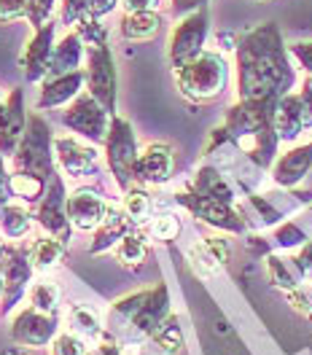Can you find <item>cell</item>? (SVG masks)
Listing matches in <instances>:
<instances>
[{
  "label": "cell",
  "mask_w": 312,
  "mask_h": 355,
  "mask_svg": "<svg viewBox=\"0 0 312 355\" xmlns=\"http://www.w3.org/2000/svg\"><path fill=\"white\" fill-rule=\"evenodd\" d=\"M137 156L140 151H137V137H135L132 124L121 116H111V130L105 137V162H108V170L121 191L132 189Z\"/></svg>",
  "instance_id": "6"
},
{
  "label": "cell",
  "mask_w": 312,
  "mask_h": 355,
  "mask_svg": "<svg viewBox=\"0 0 312 355\" xmlns=\"http://www.w3.org/2000/svg\"><path fill=\"white\" fill-rule=\"evenodd\" d=\"M49 355H89L84 336L78 334H57L51 342V353Z\"/></svg>",
  "instance_id": "37"
},
{
  "label": "cell",
  "mask_w": 312,
  "mask_h": 355,
  "mask_svg": "<svg viewBox=\"0 0 312 355\" xmlns=\"http://www.w3.org/2000/svg\"><path fill=\"white\" fill-rule=\"evenodd\" d=\"M11 355H19V353H11Z\"/></svg>",
  "instance_id": "54"
},
{
  "label": "cell",
  "mask_w": 312,
  "mask_h": 355,
  "mask_svg": "<svg viewBox=\"0 0 312 355\" xmlns=\"http://www.w3.org/2000/svg\"><path fill=\"white\" fill-rule=\"evenodd\" d=\"M100 353L103 355H121L119 353V347H116V342H113L108 334H105V336H103V342H100Z\"/></svg>",
  "instance_id": "50"
},
{
  "label": "cell",
  "mask_w": 312,
  "mask_h": 355,
  "mask_svg": "<svg viewBox=\"0 0 312 355\" xmlns=\"http://www.w3.org/2000/svg\"><path fill=\"white\" fill-rule=\"evenodd\" d=\"M124 213L132 218V223H146L148 221V216H151V197L143 191V189H127L124 191Z\"/></svg>",
  "instance_id": "35"
},
{
  "label": "cell",
  "mask_w": 312,
  "mask_h": 355,
  "mask_svg": "<svg viewBox=\"0 0 312 355\" xmlns=\"http://www.w3.org/2000/svg\"><path fill=\"white\" fill-rule=\"evenodd\" d=\"M207 33H210V14H207V6L183 17L173 33H170V44H167V57H170V65L173 70L183 67L186 62L197 60L202 51H205V41H207Z\"/></svg>",
  "instance_id": "8"
},
{
  "label": "cell",
  "mask_w": 312,
  "mask_h": 355,
  "mask_svg": "<svg viewBox=\"0 0 312 355\" xmlns=\"http://www.w3.org/2000/svg\"><path fill=\"white\" fill-rule=\"evenodd\" d=\"M170 291L164 283L121 296L108 310L105 334L116 345H143L170 318Z\"/></svg>",
  "instance_id": "2"
},
{
  "label": "cell",
  "mask_w": 312,
  "mask_h": 355,
  "mask_svg": "<svg viewBox=\"0 0 312 355\" xmlns=\"http://www.w3.org/2000/svg\"><path fill=\"white\" fill-rule=\"evenodd\" d=\"M296 84L291 54L275 22L259 24L237 44L240 100H280Z\"/></svg>",
  "instance_id": "1"
},
{
  "label": "cell",
  "mask_w": 312,
  "mask_h": 355,
  "mask_svg": "<svg viewBox=\"0 0 312 355\" xmlns=\"http://www.w3.org/2000/svg\"><path fill=\"white\" fill-rule=\"evenodd\" d=\"M293 261L299 264L304 277H312V243L302 245V250H299V256H293Z\"/></svg>",
  "instance_id": "46"
},
{
  "label": "cell",
  "mask_w": 312,
  "mask_h": 355,
  "mask_svg": "<svg viewBox=\"0 0 312 355\" xmlns=\"http://www.w3.org/2000/svg\"><path fill=\"white\" fill-rule=\"evenodd\" d=\"M67 245L70 243L60 240V237H54V234L35 240V243L27 248L30 261H33V266H35V272H49V269H54V266L65 259Z\"/></svg>",
  "instance_id": "29"
},
{
  "label": "cell",
  "mask_w": 312,
  "mask_h": 355,
  "mask_svg": "<svg viewBox=\"0 0 312 355\" xmlns=\"http://www.w3.org/2000/svg\"><path fill=\"white\" fill-rule=\"evenodd\" d=\"M87 84V73L84 70H73V73H62V76H49L41 84V94H38V111H49V108H62L67 103H73L81 89Z\"/></svg>",
  "instance_id": "20"
},
{
  "label": "cell",
  "mask_w": 312,
  "mask_h": 355,
  "mask_svg": "<svg viewBox=\"0 0 312 355\" xmlns=\"http://www.w3.org/2000/svg\"><path fill=\"white\" fill-rule=\"evenodd\" d=\"M113 256L116 261L127 269H137L143 266V261L148 259V245H146V237L140 232H130L127 237H121L119 245L113 248Z\"/></svg>",
  "instance_id": "31"
},
{
  "label": "cell",
  "mask_w": 312,
  "mask_h": 355,
  "mask_svg": "<svg viewBox=\"0 0 312 355\" xmlns=\"http://www.w3.org/2000/svg\"><path fill=\"white\" fill-rule=\"evenodd\" d=\"M84 57H87V51H84V38L78 35V30H70L65 38L54 46V57H51L49 76H62V73L81 70Z\"/></svg>",
  "instance_id": "25"
},
{
  "label": "cell",
  "mask_w": 312,
  "mask_h": 355,
  "mask_svg": "<svg viewBox=\"0 0 312 355\" xmlns=\"http://www.w3.org/2000/svg\"><path fill=\"white\" fill-rule=\"evenodd\" d=\"M178 92L191 103H210L221 97L229 84V65L218 51H202L197 60L175 70Z\"/></svg>",
  "instance_id": "4"
},
{
  "label": "cell",
  "mask_w": 312,
  "mask_h": 355,
  "mask_svg": "<svg viewBox=\"0 0 312 355\" xmlns=\"http://www.w3.org/2000/svg\"><path fill=\"white\" fill-rule=\"evenodd\" d=\"M35 221L44 226L46 234H54V237L70 243L73 223H70V216H67V194L60 173H54L49 178V186H46L44 197L38 202V210H35Z\"/></svg>",
  "instance_id": "13"
},
{
  "label": "cell",
  "mask_w": 312,
  "mask_h": 355,
  "mask_svg": "<svg viewBox=\"0 0 312 355\" xmlns=\"http://www.w3.org/2000/svg\"><path fill=\"white\" fill-rule=\"evenodd\" d=\"M207 6V0H170V8H173V17H189V14H194V11H200Z\"/></svg>",
  "instance_id": "45"
},
{
  "label": "cell",
  "mask_w": 312,
  "mask_h": 355,
  "mask_svg": "<svg viewBox=\"0 0 312 355\" xmlns=\"http://www.w3.org/2000/svg\"><path fill=\"white\" fill-rule=\"evenodd\" d=\"M54 3L57 0H30V14H27V22L33 24L35 30L44 27L46 22H51V11H54Z\"/></svg>",
  "instance_id": "42"
},
{
  "label": "cell",
  "mask_w": 312,
  "mask_h": 355,
  "mask_svg": "<svg viewBox=\"0 0 312 355\" xmlns=\"http://www.w3.org/2000/svg\"><path fill=\"white\" fill-rule=\"evenodd\" d=\"M57 336V315L35 307L22 310L11 323V339L22 347H46Z\"/></svg>",
  "instance_id": "14"
},
{
  "label": "cell",
  "mask_w": 312,
  "mask_h": 355,
  "mask_svg": "<svg viewBox=\"0 0 312 355\" xmlns=\"http://www.w3.org/2000/svg\"><path fill=\"white\" fill-rule=\"evenodd\" d=\"M148 234L154 240H162V243H170L180 234V221L175 216H156L154 221L148 223Z\"/></svg>",
  "instance_id": "38"
},
{
  "label": "cell",
  "mask_w": 312,
  "mask_h": 355,
  "mask_svg": "<svg viewBox=\"0 0 312 355\" xmlns=\"http://www.w3.org/2000/svg\"><path fill=\"white\" fill-rule=\"evenodd\" d=\"M183 353V331H180L178 315H170L156 334H151L143 345L137 355H180Z\"/></svg>",
  "instance_id": "24"
},
{
  "label": "cell",
  "mask_w": 312,
  "mask_h": 355,
  "mask_svg": "<svg viewBox=\"0 0 312 355\" xmlns=\"http://www.w3.org/2000/svg\"><path fill=\"white\" fill-rule=\"evenodd\" d=\"M11 200V189H8V170H6V156L0 154V210L3 205H8Z\"/></svg>",
  "instance_id": "47"
},
{
  "label": "cell",
  "mask_w": 312,
  "mask_h": 355,
  "mask_svg": "<svg viewBox=\"0 0 312 355\" xmlns=\"http://www.w3.org/2000/svg\"><path fill=\"white\" fill-rule=\"evenodd\" d=\"M0 293H3V269H0Z\"/></svg>",
  "instance_id": "52"
},
{
  "label": "cell",
  "mask_w": 312,
  "mask_h": 355,
  "mask_svg": "<svg viewBox=\"0 0 312 355\" xmlns=\"http://www.w3.org/2000/svg\"><path fill=\"white\" fill-rule=\"evenodd\" d=\"M33 213L24 207V205H3L0 210V234L8 237V240H19L24 237L30 229H33Z\"/></svg>",
  "instance_id": "30"
},
{
  "label": "cell",
  "mask_w": 312,
  "mask_h": 355,
  "mask_svg": "<svg viewBox=\"0 0 312 355\" xmlns=\"http://www.w3.org/2000/svg\"><path fill=\"white\" fill-rule=\"evenodd\" d=\"M310 170H312V140L277 156L275 164H272V178H275L277 186L293 189V186H299L307 178Z\"/></svg>",
  "instance_id": "21"
},
{
  "label": "cell",
  "mask_w": 312,
  "mask_h": 355,
  "mask_svg": "<svg viewBox=\"0 0 312 355\" xmlns=\"http://www.w3.org/2000/svg\"><path fill=\"white\" fill-rule=\"evenodd\" d=\"M288 54L312 76V41H296V44H291Z\"/></svg>",
  "instance_id": "43"
},
{
  "label": "cell",
  "mask_w": 312,
  "mask_h": 355,
  "mask_svg": "<svg viewBox=\"0 0 312 355\" xmlns=\"http://www.w3.org/2000/svg\"><path fill=\"white\" fill-rule=\"evenodd\" d=\"M180 207H186L194 218L205 221L207 226H216L221 232H232V234H243L245 232V218L240 210H234V205H226V202L210 200V197H202L197 191H186L175 197Z\"/></svg>",
  "instance_id": "11"
},
{
  "label": "cell",
  "mask_w": 312,
  "mask_h": 355,
  "mask_svg": "<svg viewBox=\"0 0 312 355\" xmlns=\"http://www.w3.org/2000/svg\"><path fill=\"white\" fill-rule=\"evenodd\" d=\"M267 269H269V280H272V286H277V288H283V291L296 288V286L304 280L302 269H299V264H296L293 259L269 256V259H267Z\"/></svg>",
  "instance_id": "34"
},
{
  "label": "cell",
  "mask_w": 312,
  "mask_h": 355,
  "mask_svg": "<svg viewBox=\"0 0 312 355\" xmlns=\"http://www.w3.org/2000/svg\"><path fill=\"white\" fill-rule=\"evenodd\" d=\"M202 350L205 355H250L237 331L223 320L221 315L205 326L202 334Z\"/></svg>",
  "instance_id": "22"
},
{
  "label": "cell",
  "mask_w": 312,
  "mask_h": 355,
  "mask_svg": "<svg viewBox=\"0 0 312 355\" xmlns=\"http://www.w3.org/2000/svg\"><path fill=\"white\" fill-rule=\"evenodd\" d=\"M0 103H3V97H0Z\"/></svg>",
  "instance_id": "55"
},
{
  "label": "cell",
  "mask_w": 312,
  "mask_h": 355,
  "mask_svg": "<svg viewBox=\"0 0 312 355\" xmlns=\"http://www.w3.org/2000/svg\"><path fill=\"white\" fill-rule=\"evenodd\" d=\"M250 202H253V205L259 207V213L264 216V221H267V223H277V221H280V213H277V210H275V207H272L269 202L259 200V197H250Z\"/></svg>",
  "instance_id": "48"
},
{
  "label": "cell",
  "mask_w": 312,
  "mask_h": 355,
  "mask_svg": "<svg viewBox=\"0 0 312 355\" xmlns=\"http://www.w3.org/2000/svg\"><path fill=\"white\" fill-rule=\"evenodd\" d=\"M119 30L127 41H151L162 30V14L159 11H124Z\"/></svg>",
  "instance_id": "28"
},
{
  "label": "cell",
  "mask_w": 312,
  "mask_h": 355,
  "mask_svg": "<svg viewBox=\"0 0 312 355\" xmlns=\"http://www.w3.org/2000/svg\"><path fill=\"white\" fill-rule=\"evenodd\" d=\"M70 326L73 331L84 339H94V342H103L105 336V326L100 323V315L87 307V304H73L70 307Z\"/></svg>",
  "instance_id": "33"
},
{
  "label": "cell",
  "mask_w": 312,
  "mask_h": 355,
  "mask_svg": "<svg viewBox=\"0 0 312 355\" xmlns=\"http://www.w3.org/2000/svg\"><path fill=\"white\" fill-rule=\"evenodd\" d=\"M111 205L103 200L94 189H76L73 194H67V216H70V223L81 232H89V229H97L103 218L108 216Z\"/></svg>",
  "instance_id": "17"
},
{
  "label": "cell",
  "mask_w": 312,
  "mask_h": 355,
  "mask_svg": "<svg viewBox=\"0 0 312 355\" xmlns=\"http://www.w3.org/2000/svg\"><path fill=\"white\" fill-rule=\"evenodd\" d=\"M89 355H103V353H89Z\"/></svg>",
  "instance_id": "53"
},
{
  "label": "cell",
  "mask_w": 312,
  "mask_h": 355,
  "mask_svg": "<svg viewBox=\"0 0 312 355\" xmlns=\"http://www.w3.org/2000/svg\"><path fill=\"white\" fill-rule=\"evenodd\" d=\"M119 3L121 0H62L60 22L67 27V24H78L84 19H103Z\"/></svg>",
  "instance_id": "27"
},
{
  "label": "cell",
  "mask_w": 312,
  "mask_h": 355,
  "mask_svg": "<svg viewBox=\"0 0 312 355\" xmlns=\"http://www.w3.org/2000/svg\"><path fill=\"white\" fill-rule=\"evenodd\" d=\"M27 119L24 116V92L19 87L11 89L8 100L3 103V116H0V154L14 156L24 130H27Z\"/></svg>",
  "instance_id": "18"
},
{
  "label": "cell",
  "mask_w": 312,
  "mask_h": 355,
  "mask_svg": "<svg viewBox=\"0 0 312 355\" xmlns=\"http://www.w3.org/2000/svg\"><path fill=\"white\" fill-rule=\"evenodd\" d=\"M14 173H30L49 180L57 173V156H54V135L41 113H33L27 119V130L14 151Z\"/></svg>",
  "instance_id": "5"
},
{
  "label": "cell",
  "mask_w": 312,
  "mask_h": 355,
  "mask_svg": "<svg viewBox=\"0 0 312 355\" xmlns=\"http://www.w3.org/2000/svg\"><path fill=\"white\" fill-rule=\"evenodd\" d=\"M87 89L89 94L116 116V94H119V76H116V60L108 44H89L87 49Z\"/></svg>",
  "instance_id": "7"
},
{
  "label": "cell",
  "mask_w": 312,
  "mask_h": 355,
  "mask_svg": "<svg viewBox=\"0 0 312 355\" xmlns=\"http://www.w3.org/2000/svg\"><path fill=\"white\" fill-rule=\"evenodd\" d=\"M286 296H288L291 307L299 312H312V283H299L296 288L286 291Z\"/></svg>",
  "instance_id": "41"
},
{
  "label": "cell",
  "mask_w": 312,
  "mask_h": 355,
  "mask_svg": "<svg viewBox=\"0 0 312 355\" xmlns=\"http://www.w3.org/2000/svg\"><path fill=\"white\" fill-rule=\"evenodd\" d=\"M3 256H6V245H3V240H0V261H3Z\"/></svg>",
  "instance_id": "51"
},
{
  "label": "cell",
  "mask_w": 312,
  "mask_h": 355,
  "mask_svg": "<svg viewBox=\"0 0 312 355\" xmlns=\"http://www.w3.org/2000/svg\"><path fill=\"white\" fill-rule=\"evenodd\" d=\"M62 124L89 143H105L108 130H111V113L87 92V94H78L67 105V111L62 113Z\"/></svg>",
  "instance_id": "10"
},
{
  "label": "cell",
  "mask_w": 312,
  "mask_h": 355,
  "mask_svg": "<svg viewBox=\"0 0 312 355\" xmlns=\"http://www.w3.org/2000/svg\"><path fill=\"white\" fill-rule=\"evenodd\" d=\"M49 180L38 175H30V173H11L8 175V189H11V197L22 200L24 205H38L44 197Z\"/></svg>",
  "instance_id": "32"
},
{
  "label": "cell",
  "mask_w": 312,
  "mask_h": 355,
  "mask_svg": "<svg viewBox=\"0 0 312 355\" xmlns=\"http://www.w3.org/2000/svg\"><path fill=\"white\" fill-rule=\"evenodd\" d=\"M3 269V293H0V318L11 315L14 307L24 299V293H30L33 283V272L35 266L30 261V253L24 248H6V256L0 261Z\"/></svg>",
  "instance_id": "9"
},
{
  "label": "cell",
  "mask_w": 312,
  "mask_h": 355,
  "mask_svg": "<svg viewBox=\"0 0 312 355\" xmlns=\"http://www.w3.org/2000/svg\"><path fill=\"white\" fill-rule=\"evenodd\" d=\"M275 243H277V248H283V250H293V248H302V245L307 243V234H304L293 221H288V223H283V226H277Z\"/></svg>",
  "instance_id": "39"
},
{
  "label": "cell",
  "mask_w": 312,
  "mask_h": 355,
  "mask_svg": "<svg viewBox=\"0 0 312 355\" xmlns=\"http://www.w3.org/2000/svg\"><path fill=\"white\" fill-rule=\"evenodd\" d=\"M30 0H0V24H11L27 19Z\"/></svg>",
  "instance_id": "40"
},
{
  "label": "cell",
  "mask_w": 312,
  "mask_h": 355,
  "mask_svg": "<svg viewBox=\"0 0 312 355\" xmlns=\"http://www.w3.org/2000/svg\"><path fill=\"white\" fill-rule=\"evenodd\" d=\"M275 105L277 100H240L229 108L223 121L234 146L261 170L275 164L280 143L275 132Z\"/></svg>",
  "instance_id": "3"
},
{
  "label": "cell",
  "mask_w": 312,
  "mask_h": 355,
  "mask_svg": "<svg viewBox=\"0 0 312 355\" xmlns=\"http://www.w3.org/2000/svg\"><path fill=\"white\" fill-rule=\"evenodd\" d=\"M57 304H60V288L54 283L44 280L30 288V307L41 312H57Z\"/></svg>",
  "instance_id": "36"
},
{
  "label": "cell",
  "mask_w": 312,
  "mask_h": 355,
  "mask_svg": "<svg viewBox=\"0 0 312 355\" xmlns=\"http://www.w3.org/2000/svg\"><path fill=\"white\" fill-rule=\"evenodd\" d=\"M191 191H197L202 197H210V200L226 202V205H234L237 197H234V189L229 186V180L221 175L218 167L213 164H205L197 170V175L191 180Z\"/></svg>",
  "instance_id": "26"
},
{
  "label": "cell",
  "mask_w": 312,
  "mask_h": 355,
  "mask_svg": "<svg viewBox=\"0 0 312 355\" xmlns=\"http://www.w3.org/2000/svg\"><path fill=\"white\" fill-rule=\"evenodd\" d=\"M304 130H312V87L310 81L299 94H286L275 105V132L280 140H296Z\"/></svg>",
  "instance_id": "12"
},
{
  "label": "cell",
  "mask_w": 312,
  "mask_h": 355,
  "mask_svg": "<svg viewBox=\"0 0 312 355\" xmlns=\"http://www.w3.org/2000/svg\"><path fill=\"white\" fill-rule=\"evenodd\" d=\"M159 0H121L124 11H156Z\"/></svg>",
  "instance_id": "49"
},
{
  "label": "cell",
  "mask_w": 312,
  "mask_h": 355,
  "mask_svg": "<svg viewBox=\"0 0 312 355\" xmlns=\"http://www.w3.org/2000/svg\"><path fill=\"white\" fill-rule=\"evenodd\" d=\"M175 156L167 143H148L135 164V180L143 186H162L173 178Z\"/></svg>",
  "instance_id": "16"
},
{
  "label": "cell",
  "mask_w": 312,
  "mask_h": 355,
  "mask_svg": "<svg viewBox=\"0 0 312 355\" xmlns=\"http://www.w3.org/2000/svg\"><path fill=\"white\" fill-rule=\"evenodd\" d=\"M202 245L207 248V253H210L218 264H226V261H229V243H226L223 237H205Z\"/></svg>",
  "instance_id": "44"
},
{
  "label": "cell",
  "mask_w": 312,
  "mask_h": 355,
  "mask_svg": "<svg viewBox=\"0 0 312 355\" xmlns=\"http://www.w3.org/2000/svg\"><path fill=\"white\" fill-rule=\"evenodd\" d=\"M54 33H57V24L46 22L44 27L35 30V35L30 38V44L24 46L22 57H19V65H22L24 78L30 84H38L49 78V67H51V57H54Z\"/></svg>",
  "instance_id": "15"
},
{
  "label": "cell",
  "mask_w": 312,
  "mask_h": 355,
  "mask_svg": "<svg viewBox=\"0 0 312 355\" xmlns=\"http://www.w3.org/2000/svg\"><path fill=\"white\" fill-rule=\"evenodd\" d=\"M130 232H135V223L132 218L124 213V207L119 210V207H113L108 210V216L103 218V223L94 229V240L89 245V253L92 256H97V253H105V250H111L119 245L121 237H127Z\"/></svg>",
  "instance_id": "23"
},
{
  "label": "cell",
  "mask_w": 312,
  "mask_h": 355,
  "mask_svg": "<svg viewBox=\"0 0 312 355\" xmlns=\"http://www.w3.org/2000/svg\"><path fill=\"white\" fill-rule=\"evenodd\" d=\"M54 156L67 178H84L97 167V151L76 137H54Z\"/></svg>",
  "instance_id": "19"
}]
</instances>
